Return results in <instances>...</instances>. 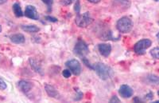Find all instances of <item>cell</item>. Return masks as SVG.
Segmentation results:
<instances>
[{
	"label": "cell",
	"mask_w": 159,
	"mask_h": 103,
	"mask_svg": "<svg viewBox=\"0 0 159 103\" xmlns=\"http://www.w3.org/2000/svg\"><path fill=\"white\" fill-rule=\"evenodd\" d=\"M1 31H2V27L0 25V33H1Z\"/></svg>",
	"instance_id": "cell-28"
},
{
	"label": "cell",
	"mask_w": 159,
	"mask_h": 103,
	"mask_svg": "<svg viewBox=\"0 0 159 103\" xmlns=\"http://www.w3.org/2000/svg\"><path fill=\"white\" fill-rule=\"evenodd\" d=\"M99 53L103 55V57H108L111 52V46L107 43H101L98 46Z\"/></svg>",
	"instance_id": "cell-9"
},
{
	"label": "cell",
	"mask_w": 159,
	"mask_h": 103,
	"mask_svg": "<svg viewBox=\"0 0 159 103\" xmlns=\"http://www.w3.org/2000/svg\"><path fill=\"white\" fill-rule=\"evenodd\" d=\"M7 1L8 0H0V5H2V4L6 3Z\"/></svg>",
	"instance_id": "cell-27"
},
{
	"label": "cell",
	"mask_w": 159,
	"mask_h": 103,
	"mask_svg": "<svg viewBox=\"0 0 159 103\" xmlns=\"http://www.w3.org/2000/svg\"><path fill=\"white\" fill-rule=\"evenodd\" d=\"M7 88V83H6L5 81H4L2 78H0V90L5 91Z\"/></svg>",
	"instance_id": "cell-19"
},
{
	"label": "cell",
	"mask_w": 159,
	"mask_h": 103,
	"mask_svg": "<svg viewBox=\"0 0 159 103\" xmlns=\"http://www.w3.org/2000/svg\"><path fill=\"white\" fill-rule=\"evenodd\" d=\"M133 101H134V102H142V101L140 99H139V98H134Z\"/></svg>",
	"instance_id": "cell-26"
},
{
	"label": "cell",
	"mask_w": 159,
	"mask_h": 103,
	"mask_svg": "<svg viewBox=\"0 0 159 103\" xmlns=\"http://www.w3.org/2000/svg\"><path fill=\"white\" fill-rule=\"evenodd\" d=\"M73 51H74L75 54H76L83 60L86 58L87 54L89 53V49L87 44L85 43L83 40L80 39L75 45Z\"/></svg>",
	"instance_id": "cell-4"
},
{
	"label": "cell",
	"mask_w": 159,
	"mask_h": 103,
	"mask_svg": "<svg viewBox=\"0 0 159 103\" xmlns=\"http://www.w3.org/2000/svg\"><path fill=\"white\" fill-rule=\"evenodd\" d=\"M24 15H25V17H27V18H31V19H34V20L39 19V15H38V11H37V9L35 8V7H34V6H31V5L26 6V7H25Z\"/></svg>",
	"instance_id": "cell-7"
},
{
	"label": "cell",
	"mask_w": 159,
	"mask_h": 103,
	"mask_svg": "<svg viewBox=\"0 0 159 103\" xmlns=\"http://www.w3.org/2000/svg\"><path fill=\"white\" fill-rule=\"evenodd\" d=\"M45 91L47 92L48 95H49V97H52V98H57L58 97H59V94H58L57 91L56 89L52 86L45 85Z\"/></svg>",
	"instance_id": "cell-12"
},
{
	"label": "cell",
	"mask_w": 159,
	"mask_h": 103,
	"mask_svg": "<svg viewBox=\"0 0 159 103\" xmlns=\"http://www.w3.org/2000/svg\"><path fill=\"white\" fill-rule=\"evenodd\" d=\"M42 1L47 5L48 11H49V12L52 11V3H53V0H42Z\"/></svg>",
	"instance_id": "cell-17"
},
{
	"label": "cell",
	"mask_w": 159,
	"mask_h": 103,
	"mask_svg": "<svg viewBox=\"0 0 159 103\" xmlns=\"http://www.w3.org/2000/svg\"><path fill=\"white\" fill-rule=\"evenodd\" d=\"M92 70H94L96 72L98 76L102 80H107L111 78L112 74L111 69L106 64L102 62H97L92 66Z\"/></svg>",
	"instance_id": "cell-1"
},
{
	"label": "cell",
	"mask_w": 159,
	"mask_h": 103,
	"mask_svg": "<svg viewBox=\"0 0 159 103\" xmlns=\"http://www.w3.org/2000/svg\"><path fill=\"white\" fill-rule=\"evenodd\" d=\"M45 18L48 20V21H50V22H57V19L56 18H53V17H50V16H46Z\"/></svg>",
	"instance_id": "cell-23"
},
{
	"label": "cell",
	"mask_w": 159,
	"mask_h": 103,
	"mask_svg": "<svg viewBox=\"0 0 159 103\" xmlns=\"http://www.w3.org/2000/svg\"><path fill=\"white\" fill-rule=\"evenodd\" d=\"M80 1L77 0L76 2V5H75V11L76 13H80Z\"/></svg>",
	"instance_id": "cell-22"
},
{
	"label": "cell",
	"mask_w": 159,
	"mask_h": 103,
	"mask_svg": "<svg viewBox=\"0 0 159 103\" xmlns=\"http://www.w3.org/2000/svg\"><path fill=\"white\" fill-rule=\"evenodd\" d=\"M150 54L153 58H154L155 59H158L159 58V49L158 47H155L153 50L150 51Z\"/></svg>",
	"instance_id": "cell-16"
},
{
	"label": "cell",
	"mask_w": 159,
	"mask_h": 103,
	"mask_svg": "<svg viewBox=\"0 0 159 103\" xmlns=\"http://www.w3.org/2000/svg\"><path fill=\"white\" fill-rule=\"evenodd\" d=\"M10 39L12 42L15 44H22L25 42V37L22 34H13L10 37Z\"/></svg>",
	"instance_id": "cell-11"
},
{
	"label": "cell",
	"mask_w": 159,
	"mask_h": 103,
	"mask_svg": "<svg viewBox=\"0 0 159 103\" xmlns=\"http://www.w3.org/2000/svg\"><path fill=\"white\" fill-rule=\"evenodd\" d=\"M146 98L147 99H149V100H151L154 98V94L153 93H149L148 94H147L146 95Z\"/></svg>",
	"instance_id": "cell-24"
},
{
	"label": "cell",
	"mask_w": 159,
	"mask_h": 103,
	"mask_svg": "<svg viewBox=\"0 0 159 103\" xmlns=\"http://www.w3.org/2000/svg\"><path fill=\"white\" fill-rule=\"evenodd\" d=\"M65 66L76 76L80 75L81 73V66L80 64L79 61H77L76 59L69 60L65 62Z\"/></svg>",
	"instance_id": "cell-6"
},
{
	"label": "cell",
	"mask_w": 159,
	"mask_h": 103,
	"mask_svg": "<svg viewBox=\"0 0 159 103\" xmlns=\"http://www.w3.org/2000/svg\"><path fill=\"white\" fill-rule=\"evenodd\" d=\"M147 79L150 81L151 84H154V85H157L159 82L158 77L157 75H154V74H150L147 76Z\"/></svg>",
	"instance_id": "cell-15"
},
{
	"label": "cell",
	"mask_w": 159,
	"mask_h": 103,
	"mask_svg": "<svg viewBox=\"0 0 159 103\" xmlns=\"http://www.w3.org/2000/svg\"><path fill=\"white\" fill-rule=\"evenodd\" d=\"M73 2L74 0H61V4L64 6H69L71 5Z\"/></svg>",
	"instance_id": "cell-20"
},
{
	"label": "cell",
	"mask_w": 159,
	"mask_h": 103,
	"mask_svg": "<svg viewBox=\"0 0 159 103\" xmlns=\"http://www.w3.org/2000/svg\"><path fill=\"white\" fill-rule=\"evenodd\" d=\"M154 1H155V2H157V1H158V0H154Z\"/></svg>",
	"instance_id": "cell-29"
},
{
	"label": "cell",
	"mask_w": 159,
	"mask_h": 103,
	"mask_svg": "<svg viewBox=\"0 0 159 103\" xmlns=\"http://www.w3.org/2000/svg\"><path fill=\"white\" fill-rule=\"evenodd\" d=\"M18 86L20 88V90H21L24 94H27L33 88V84L31 83V82H30V81H25V80H21V81H18Z\"/></svg>",
	"instance_id": "cell-10"
},
{
	"label": "cell",
	"mask_w": 159,
	"mask_h": 103,
	"mask_svg": "<svg viewBox=\"0 0 159 103\" xmlns=\"http://www.w3.org/2000/svg\"><path fill=\"white\" fill-rule=\"evenodd\" d=\"M93 21L92 18L91 17L90 13L89 12H85L83 15H80V13H77L76 18H75V22L76 25L79 27H87L88 26L91 25Z\"/></svg>",
	"instance_id": "cell-3"
},
{
	"label": "cell",
	"mask_w": 159,
	"mask_h": 103,
	"mask_svg": "<svg viewBox=\"0 0 159 103\" xmlns=\"http://www.w3.org/2000/svg\"><path fill=\"white\" fill-rule=\"evenodd\" d=\"M62 75H63L65 78H70L71 75H72V72L69 71V69H68V70H64L63 72H62Z\"/></svg>",
	"instance_id": "cell-18"
},
{
	"label": "cell",
	"mask_w": 159,
	"mask_h": 103,
	"mask_svg": "<svg viewBox=\"0 0 159 103\" xmlns=\"http://www.w3.org/2000/svg\"><path fill=\"white\" fill-rule=\"evenodd\" d=\"M12 10L14 11V14L16 17L19 18V17H22L24 15V13L22 12V10L21 8V6L18 2H15V3L13 4Z\"/></svg>",
	"instance_id": "cell-13"
},
{
	"label": "cell",
	"mask_w": 159,
	"mask_h": 103,
	"mask_svg": "<svg viewBox=\"0 0 159 103\" xmlns=\"http://www.w3.org/2000/svg\"><path fill=\"white\" fill-rule=\"evenodd\" d=\"M116 27L119 32L123 33V34H127V33L130 32V31L132 30L133 22L128 17H123L117 21Z\"/></svg>",
	"instance_id": "cell-2"
},
{
	"label": "cell",
	"mask_w": 159,
	"mask_h": 103,
	"mask_svg": "<svg viewBox=\"0 0 159 103\" xmlns=\"http://www.w3.org/2000/svg\"><path fill=\"white\" fill-rule=\"evenodd\" d=\"M133 90L127 85H122L119 88V94L123 98H129L133 95Z\"/></svg>",
	"instance_id": "cell-8"
},
{
	"label": "cell",
	"mask_w": 159,
	"mask_h": 103,
	"mask_svg": "<svg viewBox=\"0 0 159 103\" xmlns=\"http://www.w3.org/2000/svg\"><path fill=\"white\" fill-rule=\"evenodd\" d=\"M21 28L24 31L28 33H36L40 31L39 27H38L35 25H22Z\"/></svg>",
	"instance_id": "cell-14"
},
{
	"label": "cell",
	"mask_w": 159,
	"mask_h": 103,
	"mask_svg": "<svg viewBox=\"0 0 159 103\" xmlns=\"http://www.w3.org/2000/svg\"><path fill=\"white\" fill-rule=\"evenodd\" d=\"M110 102H120V100L118 98L117 96H112V98L110 99Z\"/></svg>",
	"instance_id": "cell-21"
},
{
	"label": "cell",
	"mask_w": 159,
	"mask_h": 103,
	"mask_svg": "<svg viewBox=\"0 0 159 103\" xmlns=\"http://www.w3.org/2000/svg\"><path fill=\"white\" fill-rule=\"evenodd\" d=\"M89 2H92V3H98V2H99L101 0H88Z\"/></svg>",
	"instance_id": "cell-25"
},
{
	"label": "cell",
	"mask_w": 159,
	"mask_h": 103,
	"mask_svg": "<svg viewBox=\"0 0 159 103\" xmlns=\"http://www.w3.org/2000/svg\"><path fill=\"white\" fill-rule=\"evenodd\" d=\"M151 41L150 39H142L135 43L134 46V51L139 55L145 54L146 50L148 49L149 47L151 46Z\"/></svg>",
	"instance_id": "cell-5"
}]
</instances>
